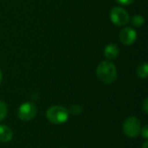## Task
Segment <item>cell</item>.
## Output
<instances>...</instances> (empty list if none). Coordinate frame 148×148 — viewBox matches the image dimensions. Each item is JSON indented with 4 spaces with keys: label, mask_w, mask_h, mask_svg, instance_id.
Instances as JSON below:
<instances>
[{
    "label": "cell",
    "mask_w": 148,
    "mask_h": 148,
    "mask_svg": "<svg viewBox=\"0 0 148 148\" xmlns=\"http://www.w3.org/2000/svg\"><path fill=\"white\" fill-rule=\"evenodd\" d=\"M96 75L102 83L112 84L117 79V69L115 65L110 61H103L98 65Z\"/></svg>",
    "instance_id": "obj_1"
},
{
    "label": "cell",
    "mask_w": 148,
    "mask_h": 148,
    "mask_svg": "<svg viewBox=\"0 0 148 148\" xmlns=\"http://www.w3.org/2000/svg\"><path fill=\"white\" fill-rule=\"evenodd\" d=\"M69 116V110L62 106L50 107L46 112L48 121L53 124H62L68 121Z\"/></svg>",
    "instance_id": "obj_2"
},
{
    "label": "cell",
    "mask_w": 148,
    "mask_h": 148,
    "mask_svg": "<svg viewBox=\"0 0 148 148\" xmlns=\"http://www.w3.org/2000/svg\"><path fill=\"white\" fill-rule=\"evenodd\" d=\"M141 130V124L140 120L135 116L127 118L123 123V132L127 137L134 139L137 138Z\"/></svg>",
    "instance_id": "obj_3"
},
{
    "label": "cell",
    "mask_w": 148,
    "mask_h": 148,
    "mask_svg": "<svg viewBox=\"0 0 148 148\" xmlns=\"http://www.w3.org/2000/svg\"><path fill=\"white\" fill-rule=\"evenodd\" d=\"M37 114V108L36 106L31 102L27 101L23 103L17 111V116L18 118L23 121H29L36 117Z\"/></svg>",
    "instance_id": "obj_4"
},
{
    "label": "cell",
    "mask_w": 148,
    "mask_h": 148,
    "mask_svg": "<svg viewBox=\"0 0 148 148\" xmlns=\"http://www.w3.org/2000/svg\"><path fill=\"white\" fill-rule=\"evenodd\" d=\"M110 19L118 26H124L130 21L128 12L121 7H114L110 10Z\"/></svg>",
    "instance_id": "obj_5"
},
{
    "label": "cell",
    "mask_w": 148,
    "mask_h": 148,
    "mask_svg": "<svg viewBox=\"0 0 148 148\" xmlns=\"http://www.w3.org/2000/svg\"><path fill=\"white\" fill-rule=\"evenodd\" d=\"M136 39H137V33L131 27H125L120 32V40L121 43L126 46L134 44Z\"/></svg>",
    "instance_id": "obj_6"
},
{
    "label": "cell",
    "mask_w": 148,
    "mask_h": 148,
    "mask_svg": "<svg viewBox=\"0 0 148 148\" xmlns=\"http://www.w3.org/2000/svg\"><path fill=\"white\" fill-rule=\"evenodd\" d=\"M120 54V48L116 43H109L105 47L104 56L108 60H114Z\"/></svg>",
    "instance_id": "obj_7"
},
{
    "label": "cell",
    "mask_w": 148,
    "mask_h": 148,
    "mask_svg": "<svg viewBox=\"0 0 148 148\" xmlns=\"http://www.w3.org/2000/svg\"><path fill=\"white\" fill-rule=\"evenodd\" d=\"M13 137V132L8 126L0 125V142L6 143Z\"/></svg>",
    "instance_id": "obj_8"
},
{
    "label": "cell",
    "mask_w": 148,
    "mask_h": 148,
    "mask_svg": "<svg viewBox=\"0 0 148 148\" xmlns=\"http://www.w3.org/2000/svg\"><path fill=\"white\" fill-rule=\"evenodd\" d=\"M136 73L138 77L141 79H146L148 76V66L147 62H143L140 64L136 69Z\"/></svg>",
    "instance_id": "obj_9"
},
{
    "label": "cell",
    "mask_w": 148,
    "mask_h": 148,
    "mask_svg": "<svg viewBox=\"0 0 148 148\" xmlns=\"http://www.w3.org/2000/svg\"><path fill=\"white\" fill-rule=\"evenodd\" d=\"M129 22H131V24L134 28H141L145 24V18L140 15H135L131 18Z\"/></svg>",
    "instance_id": "obj_10"
},
{
    "label": "cell",
    "mask_w": 148,
    "mask_h": 148,
    "mask_svg": "<svg viewBox=\"0 0 148 148\" xmlns=\"http://www.w3.org/2000/svg\"><path fill=\"white\" fill-rule=\"evenodd\" d=\"M7 111H8V109H7L6 104L3 101H0V121L5 118V116L7 114Z\"/></svg>",
    "instance_id": "obj_11"
},
{
    "label": "cell",
    "mask_w": 148,
    "mask_h": 148,
    "mask_svg": "<svg viewBox=\"0 0 148 148\" xmlns=\"http://www.w3.org/2000/svg\"><path fill=\"white\" fill-rule=\"evenodd\" d=\"M82 111H83L82 108L77 104H75V105L71 106V108H70V112L75 115H80L82 113Z\"/></svg>",
    "instance_id": "obj_12"
},
{
    "label": "cell",
    "mask_w": 148,
    "mask_h": 148,
    "mask_svg": "<svg viewBox=\"0 0 148 148\" xmlns=\"http://www.w3.org/2000/svg\"><path fill=\"white\" fill-rule=\"evenodd\" d=\"M140 133H141V135L144 139H147L148 138V127L147 125H145L141 130H140Z\"/></svg>",
    "instance_id": "obj_13"
},
{
    "label": "cell",
    "mask_w": 148,
    "mask_h": 148,
    "mask_svg": "<svg viewBox=\"0 0 148 148\" xmlns=\"http://www.w3.org/2000/svg\"><path fill=\"white\" fill-rule=\"evenodd\" d=\"M118 3L122 5H129L133 3H134L135 0H115Z\"/></svg>",
    "instance_id": "obj_14"
},
{
    "label": "cell",
    "mask_w": 148,
    "mask_h": 148,
    "mask_svg": "<svg viewBox=\"0 0 148 148\" xmlns=\"http://www.w3.org/2000/svg\"><path fill=\"white\" fill-rule=\"evenodd\" d=\"M142 109L144 110V112H145L146 114H147L148 113V99L147 98H146V99L144 100L143 103H142Z\"/></svg>",
    "instance_id": "obj_15"
},
{
    "label": "cell",
    "mask_w": 148,
    "mask_h": 148,
    "mask_svg": "<svg viewBox=\"0 0 148 148\" xmlns=\"http://www.w3.org/2000/svg\"><path fill=\"white\" fill-rule=\"evenodd\" d=\"M142 148H148V142L147 141H145V143L143 144Z\"/></svg>",
    "instance_id": "obj_16"
},
{
    "label": "cell",
    "mask_w": 148,
    "mask_h": 148,
    "mask_svg": "<svg viewBox=\"0 0 148 148\" xmlns=\"http://www.w3.org/2000/svg\"><path fill=\"white\" fill-rule=\"evenodd\" d=\"M2 80H3V73H2V71L0 70V84H1V82H2Z\"/></svg>",
    "instance_id": "obj_17"
},
{
    "label": "cell",
    "mask_w": 148,
    "mask_h": 148,
    "mask_svg": "<svg viewBox=\"0 0 148 148\" xmlns=\"http://www.w3.org/2000/svg\"><path fill=\"white\" fill-rule=\"evenodd\" d=\"M61 148H66V147H61Z\"/></svg>",
    "instance_id": "obj_18"
}]
</instances>
